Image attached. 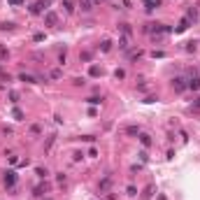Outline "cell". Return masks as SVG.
<instances>
[{"instance_id": "obj_1", "label": "cell", "mask_w": 200, "mask_h": 200, "mask_svg": "<svg viewBox=\"0 0 200 200\" xmlns=\"http://www.w3.org/2000/svg\"><path fill=\"white\" fill-rule=\"evenodd\" d=\"M56 23H58V14H56V12H44V26L54 28Z\"/></svg>"}, {"instance_id": "obj_2", "label": "cell", "mask_w": 200, "mask_h": 200, "mask_svg": "<svg viewBox=\"0 0 200 200\" xmlns=\"http://www.w3.org/2000/svg\"><path fill=\"white\" fill-rule=\"evenodd\" d=\"M172 89L177 91V93H182V91H186V89H189V84H186V79L174 77V79H172Z\"/></svg>"}, {"instance_id": "obj_3", "label": "cell", "mask_w": 200, "mask_h": 200, "mask_svg": "<svg viewBox=\"0 0 200 200\" xmlns=\"http://www.w3.org/2000/svg\"><path fill=\"white\" fill-rule=\"evenodd\" d=\"M144 5H147V12H154L156 7H161V0H144Z\"/></svg>"}, {"instance_id": "obj_4", "label": "cell", "mask_w": 200, "mask_h": 200, "mask_svg": "<svg viewBox=\"0 0 200 200\" xmlns=\"http://www.w3.org/2000/svg\"><path fill=\"white\" fill-rule=\"evenodd\" d=\"M189 89L200 91V77H191V79H189Z\"/></svg>"}, {"instance_id": "obj_5", "label": "cell", "mask_w": 200, "mask_h": 200, "mask_svg": "<svg viewBox=\"0 0 200 200\" xmlns=\"http://www.w3.org/2000/svg\"><path fill=\"white\" fill-rule=\"evenodd\" d=\"M14 182H16V174L14 172H5V184L7 186H14Z\"/></svg>"}, {"instance_id": "obj_6", "label": "cell", "mask_w": 200, "mask_h": 200, "mask_svg": "<svg viewBox=\"0 0 200 200\" xmlns=\"http://www.w3.org/2000/svg\"><path fill=\"white\" fill-rule=\"evenodd\" d=\"M19 79H21V82H26V84H35V77H33V74H26V72L19 74Z\"/></svg>"}, {"instance_id": "obj_7", "label": "cell", "mask_w": 200, "mask_h": 200, "mask_svg": "<svg viewBox=\"0 0 200 200\" xmlns=\"http://www.w3.org/2000/svg\"><path fill=\"white\" fill-rule=\"evenodd\" d=\"M140 142H142L144 147H151V137H149L147 133H140Z\"/></svg>"}, {"instance_id": "obj_8", "label": "cell", "mask_w": 200, "mask_h": 200, "mask_svg": "<svg viewBox=\"0 0 200 200\" xmlns=\"http://www.w3.org/2000/svg\"><path fill=\"white\" fill-rule=\"evenodd\" d=\"M91 2H93V0H82V2H79L82 12H91Z\"/></svg>"}, {"instance_id": "obj_9", "label": "cell", "mask_w": 200, "mask_h": 200, "mask_svg": "<svg viewBox=\"0 0 200 200\" xmlns=\"http://www.w3.org/2000/svg\"><path fill=\"white\" fill-rule=\"evenodd\" d=\"M63 7H65V12H68V14H72V12H74V5L70 2V0H63Z\"/></svg>"}, {"instance_id": "obj_10", "label": "cell", "mask_w": 200, "mask_h": 200, "mask_svg": "<svg viewBox=\"0 0 200 200\" xmlns=\"http://www.w3.org/2000/svg\"><path fill=\"white\" fill-rule=\"evenodd\" d=\"M126 135H140V128H137V126H128L126 128Z\"/></svg>"}, {"instance_id": "obj_11", "label": "cell", "mask_w": 200, "mask_h": 200, "mask_svg": "<svg viewBox=\"0 0 200 200\" xmlns=\"http://www.w3.org/2000/svg\"><path fill=\"white\" fill-rule=\"evenodd\" d=\"M128 42H130V40H128V35H123L121 40H119V47H121V49H128Z\"/></svg>"}, {"instance_id": "obj_12", "label": "cell", "mask_w": 200, "mask_h": 200, "mask_svg": "<svg viewBox=\"0 0 200 200\" xmlns=\"http://www.w3.org/2000/svg\"><path fill=\"white\" fill-rule=\"evenodd\" d=\"M14 28V23L12 21H5V23H0V30H12Z\"/></svg>"}, {"instance_id": "obj_13", "label": "cell", "mask_w": 200, "mask_h": 200, "mask_svg": "<svg viewBox=\"0 0 200 200\" xmlns=\"http://www.w3.org/2000/svg\"><path fill=\"white\" fill-rule=\"evenodd\" d=\"M100 49H102V51H110V49H112V42H110V40H102V44H100Z\"/></svg>"}, {"instance_id": "obj_14", "label": "cell", "mask_w": 200, "mask_h": 200, "mask_svg": "<svg viewBox=\"0 0 200 200\" xmlns=\"http://www.w3.org/2000/svg\"><path fill=\"white\" fill-rule=\"evenodd\" d=\"M30 133H33V135H40V133H42V126H37V123H33V126H30Z\"/></svg>"}, {"instance_id": "obj_15", "label": "cell", "mask_w": 200, "mask_h": 200, "mask_svg": "<svg viewBox=\"0 0 200 200\" xmlns=\"http://www.w3.org/2000/svg\"><path fill=\"white\" fill-rule=\"evenodd\" d=\"M47 191H49L47 184H44V186H37V189H35V195H42V193H47Z\"/></svg>"}, {"instance_id": "obj_16", "label": "cell", "mask_w": 200, "mask_h": 200, "mask_svg": "<svg viewBox=\"0 0 200 200\" xmlns=\"http://www.w3.org/2000/svg\"><path fill=\"white\" fill-rule=\"evenodd\" d=\"M89 72H91V77H98V74H100V68H98V65H91Z\"/></svg>"}, {"instance_id": "obj_17", "label": "cell", "mask_w": 200, "mask_h": 200, "mask_svg": "<svg viewBox=\"0 0 200 200\" xmlns=\"http://www.w3.org/2000/svg\"><path fill=\"white\" fill-rule=\"evenodd\" d=\"M89 102H91V105H100V102H102V98H98V95H93V98H89Z\"/></svg>"}, {"instance_id": "obj_18", "label": "cell", "mask_w": 200, "mask_h": 200, "mask_svg": "<svg viewBox=\"0 0 200 200\" xmlns=\"http://www.w3.org/2000/svg\"><path fill=\"white\" fill-rule=\"evenodd\" d=\"M195 49H198L195 42H186V51H195Z\"/></svg>"}, {"instance_id": "obj_19", "label": "cell", "mask_w": 200, "mask_h": 200, "mask_svg": "<svg viewBox=\"0 0 200 200\" xmlns=\"http://www.w3.org/2000/svg\"><path fill=\"white\" fill-rule=\"evenodd\" d=\"M79 58H82V61H91V54L89 51H82V54H79Z\"/></svg>"}, {"instance_id": "obj_20", "label": "cell", "mask_w": 200, "mask_h": 200, "mask_svg": "<svg viewBox=\"0 0 200 200\" xmlns=\"http://www.w3.org/2000/svg\"><path fill=\"white\" fill-rule=\"evenodd\" d=\"M10 100H12V102H19V93H16V91H12V93H10Z\"/></svg>"}, {"instance_id": "obj_21", "label": "cell", "mask_w": 200, "mask_h": 200, "mask_svg": "<svg viewBox=\"0 0 200 200\" xmlns=\"http://www.w3.org/2000/svg\"><path fill=\"white\" fill-rule=\"evenodd\" d=\"M110 182H112V179L105 177V179H102V184H100V189H107V186H110Z\"/></svg>"}, {"instance_id": "obj_22", "label": "cell", "mask_w": 200, "mask_h": 200, "mask_svg": "<svg viewBox=\"0 0 200 200\" xmlns=\"http://www.w3.org/2000/svg\"><path fill=\"white\" fill-rule=\"evenodd\" d=\"M14 119H19V121H21V119H23V112H21V110H14Z\"/></svg>"}, {"instance_id": "obj_23", "label": "cell", "mask_w": 200, "mask_h": 200, "mask_svg": "<svg viewBox=\"0 0 200 200\" xmlns=\"http://www.w3.org/2000/svg\"><path fill=\"white\" fill-rule=\"evenodd\" d=\"M51 79H61V70H51Z\"/></svg>"}, {"instance_id": "obj_24", "label": "cell", "mask_w": 200, "mask_h": 200, "mask_svg": "<svg viewBox=\"0 0 200 200\" xmlns=\"http://www.w3.org/2000/svg\"><path fill=\"white\" fill-rule=\"evenodd\" d=\"M37 177H47V170H44V168H37Z\"/></svg>"}, {"instance_id": "obj_25", "label": "cell", "mask_w": 200, "mask_h": 200, "mask_svg": "<svg viewBox=\"0 0 200 200\" xmlns=\"http://www.w3.org/2000/svg\"><path fill=\"white\" fill-rule=\"evenodd\" d=\"M12 5H23V0H10Z\"/></svg>"}, {"instance_id": "obj_26", "label": "cell", "mask_w": 200, "mask_h": 200, "mask_svg": "<svg viewBox=\"0 0 200 200\" xmlns=\"http://www.w3.org/2000/svg\"><path fill=\"white\" fill-rule=\"evenodd\" d=\"M47 2H51V0H47Z\"/></svg>"}]
</instances>
